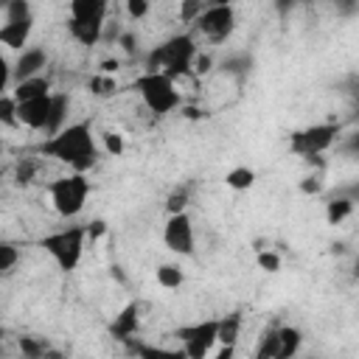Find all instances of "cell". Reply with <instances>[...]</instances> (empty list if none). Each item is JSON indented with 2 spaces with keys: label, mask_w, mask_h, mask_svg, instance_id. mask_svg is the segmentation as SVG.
I'll return each instance as SVG.
<instances>
[{
  "label": "cell",
  "mask_w": 359,
  "mask_h": 359,
  "mask_svg": "<svg viewBox=\"0 0 359 359\" xmlns=\"http://www.w3.org/2000/svg\"><path fill=\"white\" fill-rule=\"evenodd\" d=\"M39 151L65 163L70 168V174H87L98 163L101 146L93 137V126L87 121H79V123H67L62 132L45 137Z\"/></svg>",
  "instance_id": "obj_1"
},
{
  "label": "cell",
  "mask_w": 359,
  "mask_h": 359,
  "mask_svg": "<svg viewBox=\"0 0 359 359\" xmlns=\"http://www.w3.org/2000/svg\"><path fill=\"white\" fill-rule=\"evenodd\" d=\"M196 56H199L196 39L191 34H174L146 56V70L149 73H165L177 81L182 76L194 73Z\"/></svg>",
  "instance_id": "obj_2"
},
{
  "label": "cell",
  "mask_w": 359,
  "mask_h": 359,
  "mask_svg": "<svg viewBox=\"0 0 359 359\" xmlns=\"http://www.w3.org/2000/svg\"><path fill=\"white\" fill-rule=\"evenodd\" d=\"M109 3L104 0H73L67 6V34L79 45H95L107 34Z\"/></svg>",
  "instance_id": "obj_3"
},
{
  "label": "cell",
  "mask_w": 359,
  "mask_h": 359,
  "mask_svg": "<svg viewBox=\"0 0 359 359\" xmlns=\"http://www.w3.org/2000/svg\"><path fill=\"white\" fill-rule=\"evenodd\" d=\"M87 238H90L87 224H67V227H59V230L42 236L39 244L62 272H73L84 255Z\"/></svg>",
  "instance_id": "obj_4"
},
{
  "label": "cell",
  "mask_w": 359,
  "mask_h": 359,
  "mask_svg": "<svg viewBox=\"0 0 359 359\" xmlns=\"http://www.w3.org/2000/svg\"><path fill=\"white\" fill-rule=\"evenodd\" d=\"M48 199L56 216H62L65 222L81 216V210L87 208L90 199V180L87 174H65L48 182Z\"/></svg>",
  "instance_id": "obj_5"
},
{
  "label": "cell",
  "mask_w": 359,
  "mask_h": 359,
  "mask_svg": "<svg viewBox=\"0 0 359 359\" xmlns=\"http://www.w3.org/2000/svg\"><path fill=\"white\" fill-rule=\"evenodd\" d=\"M135 90L143 101V107L154 115H168V112H177L182 109V95L177 90V81L165 73H149L143 70L137 79H135Z\"/></svg>",
  "instance_id": "obj_6"
},
{
  "label": "cell",
  "mask_w": 359,
  "mask_h": 359,
  "mask_svg": "<svg viewBox=\"0 0 359 359\" xmlns=\"http://www.w3.org/2000/svg\"><path fill=\"white\" fill-rule=\"evenodd\" d=\"M34 34V8L25 0H11L3 6V22H0V45L8 50L22 53Z\"/></svg>",
  "instance_id": "obj_7"
},
{
  "label": "cell",
  "mask_w": 359,
  "mask_h": 359,
  "mask_svg": "<svg viewBox=\"0 0 359 359\" xmlns=\"http://www.w3.org/2000/svg\"><path fill=\"white\" fill-rule=\"evenodd\" d=\"M182 353L188 359H210L219 345V320H199L194 325L180 328Z\"/></svg>",
  "instance_id": "obj_8"
},
{
  "label": "cell",
  "mask_w": 359,
  "mask_h": 359,
  "mask_svg": "<svg viewBox=\"0 0 359 359\" xmlns=\"http://www.w3.org/2000/svg\"><path fill=\"white\" fill-rule=\"evenodd\" d=\"M196 31L213 45L230 39V34L236 31V8L230 3H208L202 17L196 20Z\"/></svg>",
  "instance_id": "obj_9"
},
{
  "label": "cell",
  "mask_w": 359,
  "mask_h": 359,
  "mask_svg": "<svg viewBox=\"0 0 359 359\" xmlns=\"http://www.w3.org/2000/svg\"><path fill=\"white\" fill-rule=\"evenodd\" d=\"M337 135H339L337 123H314V126L292 135V151H297L303 157H317L337 140Z\"/></svg>",
  "instance_id": "obj_10"
},
{
  "label": "cell",
  "mask_w": 359,
  "mask_h": 359,
  "mask_svg": "<svg viewBox=\"0 0 359 359\" xmlns=\"http://www.w3.org/2000/svg\"><path fill=\"white\" fill-rule=\"evenodd\" d=\"M163 244L177 255H194L196 250V233L188 213H174L163 224Z\"/></svg>",
  "instance_id": "obj_11"
},
{
  "label": "cell",
  "mask_w": 359,
  "mask_h": 359,
  "mask_svg": "<svg viewBox=\"0 0 359 359\" xmlns=\"http://www.w3.org/2000/svg\"><path fill=\"white\" fill-rule=\"evenodd\" d=\"M53 95L56 93H45V95H34L25 101H17L20 107V126L34 129V132H48L50 123V112H53Z\"/></svg>",
  "instance_id": "obj_12"
},
{
  "label": "cell",
  "mask_w": 359,
  "mask_h": 359,
  "mask_svg": "<svg viewBox=\"0 0 359 359\" xmlns=\"http://www.w3.org/2000/svg\"><path fill=\"white\" fill-rule=\"evenodd\" d=\"M45 65H48V50L45 48H39V45L25 48L22 53H17V62H14V84L42 76Z\"/></svg>",
  "instance_id": "obj_13"
},
{
  "label": "cell",
  "mask_w": 359,
  "mask_h": 359,
  "mask_svg": "<svg viewBox=\"0 0 359 359\" xmlns=\"http://www.w3.org/2000/svg\"><path fill=\"white\" fill-rule=\"evenodd\" d=\"M140 328V306L137 303H126L121 309V314H115L109 331L115 334V339H132Z\"/></svg>",
  "instance_id": "obj_14"
},
{
  "label": "cell",
  "mask_w": 359,
  "mask_h": 359,
  "mask_svg": "<svg viewBox=\"0 0 359 359\" xmlns=\"http://www.w3.org/2000/svg\"><path fill=\"white\" fill-rule=\"evenodd\" d=\"M300 345H303L300 328H294V325H280V328H278V353H275V359H294L297 351H300Z\"/></svg>",
  "instance_id": "obj_15"
},
{
  "label": "cell",
  "mask_w": 359,
  "mask_h": 359,
  "mask_svg": "<svg viewBox=\"0 0 359 359\" xmlns=\"http://www.w3.org/2000/svg\"><path fill=\"white\" fill-rule=\"evenodd\" d=\"M154 280H157L160 289H168V292L171 289H180L185 283V269L180 264H174V261H165V264H160L154 269Z\"/></svg>",
  "instance_id": "obj_16"
},
{
  "label": "cell",
  "mask_w": 359,
  "mask_h": 359,
  "mask_svg": "<svg viewBox=\"0 0 359 359\" xmlns=\"http://www.w3.org/2000/svg\"><path fill=\"white\" fill-rule=\"evenodd\" d=\"M224 185L230 191H250L255 185V171L250 165H233L227 174H224Z\"/></svg>",
  "instance_id": "obj_17"
},
{
  "label": "cell",
  "mask_w": 359,
  "mask_h": 359,
  "mask_svg": "<svg viewBox=\"0 0 359 359\" xmlns=\"http://www.w3.org/2000/svg\"><path fill=\"white\" fill-rule=\"evenodd\" d=\"M118 79L115 76H104V73H95L90 81H87V90H90V95H95V98H112L115 93H118Z\"/></svg>",
  "instance_id": "obj_18"
},
{
  "label": "cell",
  "mask_w": 359,
  "mask_h": 359,
  "mask_svg": "<svg viewBox=\"0 0 359 359\" xmlns=\"http://www.w3.org/2000/svg\"><path fill=\"white\" fill-rule=\"evenodd\" d=\"M351 213H353V199H348V196L331 199V202L325 205V222H328V224H342Z\"/></svg>",
  "instance_id": "obj_19"
},
{
  "label": "cell",
  "mask_w": 359,
  "mask_h": 359,
  "mask_svg": "<svg viewBox=\"0 0 359 359\" xmlns=\"http://www.w3.org/2000/svg\"><path fill=\"white\" fill-rule=\"evenodd\" d=\"M241 331V317L238 314H227L219 320V345H236Z\"/></svg>",
  "instance_id": "obj_20"
},
{
  "label": "cell",
  "mask_w": 359,
  "mask_h": 359,
  "mask_svg": "<svg viewBox=\"0 0 359 359\" xmlns=\"http://www.w3.org/2000/svg\"><path fill=\"white\" fill-rule=\"evenodd\" d=\"M0 123L3 126H20V107L11 93L0 95Z\"/></svg>",
  "instance_id": "obj_21"
},
{
  "label": "cell",
  "mask_w": 359,
  "mask_h": 359,
  "mask_svg": "<svg viewBox=\"0 0 359 359\" xmlns=\"http://www.w3.org/2000/svg\"><path fill=\"white\" fill-rule=\"evenodd\" d=\"M101 151L109 154V157H121V154L126 151V140H123V135H121V132H112V129L101 132Z\"/></svg>",
  "instance_id": "obj_22"
},
{
  "label": "cell",
  "mask_w": 359,
  "mask_h": 359,
  "mask_svg": "<svg viewBox=\"0 0 359 359\" xmlns=\"http://www.w3.org/2000/svg\"><path fill=\"white\" fill-rule=\"evenodd\" d=\"M36 174H39V160H34V157H20V160H17V165H14V180H17L20 185H28Z\"/></svg>",
  "instance_id": "obj_23"
},
{
  "label": "cell",
  "mask_w": 359,
  "mask_h": 359,
  "mask_svg": "<svg viewBox=\"0 0 359 359\" xmlns=\"http://www.w3.org/2000/svg\"><path fill=\"white\" fill-rule=\"evenodd\" d=\"M255 266H258L261 272L275 275V272H280L283 261H280V255H278L275 250H258V252H255Z\"/></svg>",
  "instance_id": "obj_24"
},
{
  "label": "cell",
  "mask_w": 359,
  "mask_h": 359,
  "mask_svg": "<svg viewBox=\"0 0 359 359\" xmlns=\"http://www.w3.org/2000/svg\"><path fill=\"white\" fill-rule=\"evenodd\" d=\"M137 353H140V359H188V356L182 353V348H180V351H174V348H154V345H137Z\"/></svg>",
  "instance_id": "obj_25"
},
{
  "label": "cell",
  "mask_w": 359,
  "mask_h": 359,
  "mask_svg": "<svg viewBox=\"0 0 359 359\" xmlns=\"http://www.w3.org/2000/svg\"><path fill=\"white\" fill-rule=\"evenodd\" d=\"M275 353H278V328H272L269 334L261 337L258 351H255V359H275Z\"/></svg>",
  "instance_id": "obj_26"
},
{
  "label": "cell",
  "mask_w": 359,
  "mask_h": 359,
  "mask_svg": "<svg viewBox=\"0 0 359 359\" xmlns=\"http://www.w3.org/2000/svg\"><path fill=\"white\" fill-rule=\"evenodd\" d=\"M205 6L208 3H202V0H185V3H180V22H194L196 25V20L202 17Z\"/></svg>",
  "instance_id": "obj_27"
},
{
  "label": "cell",
  "mask_w": 359,
  "mask_h": 359,
  "mask_svg": "<svg viewBox=\"0 0 359 359\" xmlns=\"http://www.w3.org/2000/svg\"><path fill=\"white\" fill-rule=\"evenodd\" d=\"M20 351H22L28 359H45L48 345L39 342V339H34V337H20Z\"/></svg>",
  "instance_id": "obj_28"
},
{
  "label": "cell",
  "mask_w": 359,
  "mask_h": 359,
  "mask_svg": "<svg viewBox=\"0 0 359 359\" xmlns=\"http://www.w3.org/2000/svg\"><path fill=\"white\" fill-rule=\"evenodd\" d=\"M185 208H188V191H174V194L168 196V205H165L168 216H174V213H188Z\"/></svg>",
  "instance_id": "obj_29"
},
{
  "label": "cell",
  "mask_w": 359,
  "mask_h": 359,
  "mask_svg": "<svg viewBox=\"0 0 359 359\" xmlns=\"http://www.w3.org/2000/svg\"><path fill=\"white\" fill-rule=\"evenodd\" d=\"M149 11H151V6L146 3V0H126V14L137 22V20H143V17H149Z\"/></svg>",
  "instance_id": "obj_30"
},
{
  "label": "cell",
  "mask_w": 359,
  "mask_h": 359,
  "mask_svg": "<svg viewBox=\"0 0 359 359\" xmlns=\"http://www.w3.org/2000/svg\"><path fill=\"white\" fill-rule=\"evenodd\" d=\"M14 264H17V250H14V244H3V247H0V269L8 275V272L14 269Z\"/></svg>",
  "instance_id": "obj_31"
},
{
  "label": "cell",
  "mask_w": 359,
  "mask_h": 359,
  "mask_svg": "<svg viewBox=\"0 0 359 359\" xmlns=\"http://www.w3.org/2000/svg\"><path fill=\"white\" fill-rule=\"evenodd\" d=\"M210 65H213V59H210L208 53H199L196 62H194V76H205V73H210Z\"/></svg>",
  "instance_id": "obj_32"
},
{
  "label": "cell",
  "mask_w": 359,
  "mask_h": 359,
  "mask_svg": "<svg viewBox=\"0 0 359 359\" xmlns=\"http://www.w3.org/2000/svg\"><path fill=\"white\" fill-rule=\"evenodd\" d=\"M300 188H303L306 194H320V191H323V182H320V177H306V180L300 182Z\"/></svg>",
  "instance_id": "obj_33"
},
{
  "label": "cell",
  "mask_w": 359,
  "mask_h": 359,
  "mask_svg": "<svg viewBox=\"0 0 359 359\" xmlns=\"http://www.w3.org/2000/svg\"><path fill=\"white\" fill-rule=\"evenodd\" d=\"M236 356V345H219V351L210 359H233Z\"/></svg>",
  "instance_id": "obj_34"
},
{
  "label": "cell",
  "mask_w": 359,
  "mask_h": 359,
  "mask_svg": "<svg viewBox=\"0 0 359 359\" xmlns=\"http://www.w3.org/2000/svg\"><path fill=\"white\" fill-rule=\"evenodd\" d=\"M356 278H359V261H356Z\"/></svg>",
  "instance_id": "obj_35"
},
{
  "label": "cell",
  "mask_w": 359,
  "mask_h": 359,
  "mask_svg": "<svg viewBox=\"0 0 359 359\" xmlns=\"http://www.w3.org/2000/svg\"><path fill=\"white\" fill-rule=\"evenodd\" d=\"M353 146H356V149H359V137H356V140H353Z\"/></svg>",
  "instance_id": "obj_36"
}]
</instances>
